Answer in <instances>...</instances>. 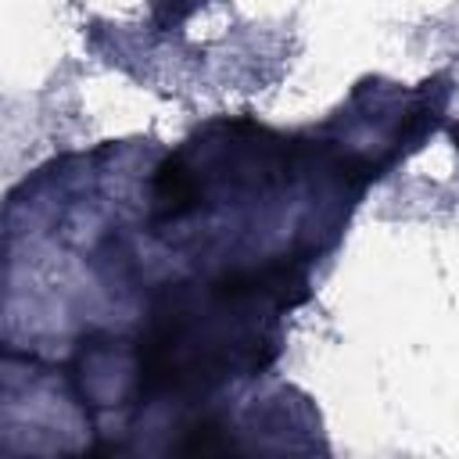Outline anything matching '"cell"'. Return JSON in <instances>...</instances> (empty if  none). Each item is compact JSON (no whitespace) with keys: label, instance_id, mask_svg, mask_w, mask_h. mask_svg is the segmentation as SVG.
I'll list each match as a JSON object with an SVG mask.
<instances>
[{"label":"cell","instance_id":"obj_1","mask_svg":"<svg viewBox=\"0 0 459 459\" xmlns=\"http://www.w3.org/2000/svg\"><path fill=\"white\" fill-rule=\"evenodd\" d=\"M455 147H459V126H455Z\"/></svg>","mask_w":459,"mask_h":459}]
</instances>
